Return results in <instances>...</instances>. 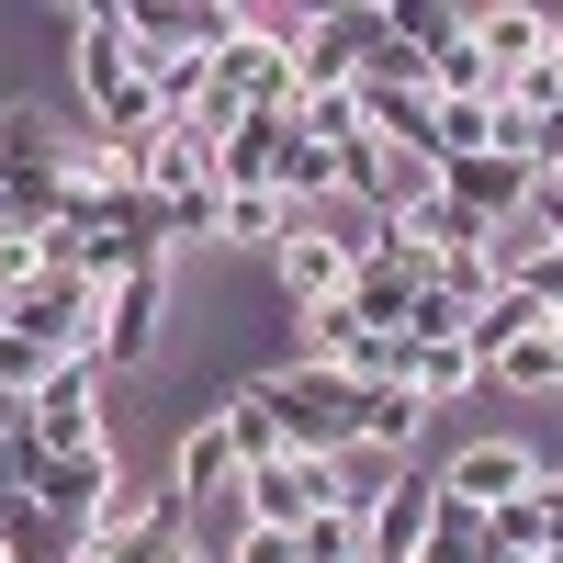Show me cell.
<instances>
[{
    "mask_svg": "<svg viewBox=\"0 0 563 563\" xmlns=\"http://www.w3.org/2000/svg\"><path fill=\"white\" fill-rule=\"evenodd\" d=\"M384 12H395V34L417 45V57H462V45H474V12H462V0H384Z\"/></svg>",
    "mask_w": 563,
    "mask_h": 563,
    "instance_id": "obj_16",
    "label": "cell"
},
{
    "mask_svg": "<svg viewBox=\"0 0 563 563\" xmlns=\"http://www.w3.org/2000/svg\"><path fill=\"white\" fill-rule=\"evenodd\" d=\"M530 192H541V169H519V158H496V147H485V158H451V169H440V203H451L462 225H474V238H496V225L519 214Z\"/></svg>",
    "mask_w": 563,
    "mask_h": 563,
    "instance_id": "obj_7",
    "label": "cell"
},
{
    "mask_svg": "<svg viewBox=\"0 0 563 563\" xmlns=\"http://www.w3.org/2000/svg\"><path fill=\"white\" fill-rule=\"evenodd\" d=\"M485 384H507V395H563V327H541V339H519Z\"/></svg>",
    "mask_w": 563,
    "mask_h": 563,
    "instance_id": "obj_19",
    "label": "cell"
},
{
    "mask_svg": "<svg viewBox=\"0 0 563 563\" xmlns=\"http://www.w3.org/2000/svg\"><path fill=\"white\" fill-rule=\"evenodd\" d=\"M541 474H552V462H541L530 440L485 429V440H462V451L440 462V496H462V507H507V496H541Z\"/></svg>",
    "mask_w": 563,
    "mask_h": 563,
    "instance_id": "obj_4",
    "label": "cell"
},
{
    "mask_svg": "<svg viewBox=\"0 0 563 563\" xmlns=\"http://www.w3.org/2000/svg\"><path fill=\"white\" fill-rule=\"evenodd\" d=\"M395 384H406L417 406H451V395H474V384H485V361H474V339H440V350H417V339H406Z\"/></svg>",
    "mask_w": 563,
    "mask_h": 563,
    "instance_id": "obj_14",
    "label": "cell"
},
{
    "mask_svg": "<svg viewBox=\"0 0 563 563\" xmlns=\"http://www.w3.org/2000/svg\"><path fill=\"white\" fill-rule=\"evenodd\" d=\"M225 563H305V552H294V530H238V552H225Z\"/></svg>",
    "mask_w": 563,
    "mask_h": 563,
    "instance_id": "obj_23",
    "label": "cell"
},
{
    "mask_svg": "<svg viewBox=\"0 0 563 563\" xmlns=\"http://www.w3.org/2000/svg\"><path fill=\"white\" fill-rule=\"evenodd\" d=\"M361 541H372V530L350 519V507H327V519H305V530H294V552H305V563H361Z\"/></svg>",
    "mask_w": 563,
    "mask_h": 563,
    "instance_id": "obj_20",
    "label": "cell"
},
{
    "mask_svg": "<svg viewBox=\"0 0 563 563\" xmlns=\"http://www.w3.org/2000/svg\"><path fill=\"white\" fill-rule=\"evenodd\" d=\"M45 372H57V350H34V339H23V327H0V384H12L23 406L45 395Z\"/></svg>",
    "mask_w": 563,
    "mask_h": 563,
    "instance_id": "obj_21",
    "label": "cell"
},
{
    "mask_svg": "<svg viewBox=\"0 0 563 563\" xmlns=\"http://www.w3.org/2000/svg\"><path fill=\"white\" fill-rule=\"evenodd\" d=\"M474 45L496 57V79H519L530 57H552V12H530V0H485V12H474Z\"/></svg>",
    "mask_w": 563,
    "mask_h": 563,
    "instance_id": "obj_13",
    "label": "cell"
},
{
    "mask_svg": "<svg viewBox=\"0 0 563 563\" xmlns=\"http://www.w3.org/2000/svg\"><path fill=\"white\" fill-rule=\"evenodd\" d=\"M34 451L45 462H79V451H113V417H102V350H79V361H57L45 372V395H34Z\"/></svg>",
    "mask_w": 563,
    "mask_h": 563,
    "instance_id": "obj_3",
    "label": "cell"
},
{
    "mask_svg": "<svg viewBox=\"0 0 563 563\" xmlns=\"http://www.w3.org/2000/svg\"><path fill=\"white\" fill-rule=\"evenodd\" d=\"M429 519H440V474H406L384 507H372V541H361V563H417V552H429Z\"/></svg>",
    "mask_w": 563,
    "mask_h": 563,
    "instance_id": "obj_10",
    "label": "cell"
},
{
    "mask_svg": "<svg viewBox=\"0 0 563 563\" xmlns=\"http://www.w3.org/2000/svg\"><path fill=\"white\" fill-rule=\"evenodd\" d=\"M541 327H552V305L530 294V282H507V294H496V305L474 316V361L496 372V361H507V350H519V339H541Z\"/></svg>",
    "mask_w": 563,
    "mask_h": 563,
    "instance_id": "obj_15",
    "label": "cell"
},
{
    "mask_svg": "<svg viewBox=\"0 0 563 563\" xmlns=\"http://www.w3.org/2000/svg\"><path fill=\"white\" fill-rule=\"evenodd\" d=\"M68 34H79V90H90V113H102V135H147V124H169L158 68H147V45H135V12H124V0H79Z\"/></svg>",
    "mask_w": 563,
    "mask_h": 563,
    "instance_id": "obj_1",
    "label": "cell"
},
{
    "mask_svg": "<svg viewBox=\"0 0 563 563\" xmlns=\"http://www.w3.org/2000/svg\"><path fill=\"white\" fill-rule=\"evenodd\" d=\"M541 203H552V214H563V147H552V169H541Z\"/></svg>",
    "mask_w": 563,
    "mask_h": 563,
    "instance_id": "obj_26",
    "label": "cell"
},
{
    "mask_svg": "<svg viewBox=\"0 0 563 563\" xmlns=\"http://www.w3.org/2000/svg\"><path fill=\"white\" fill-rule=\"evenodd\" d=\"M552 68H563V12H552Z\"/></svg>",
    "mask_w": 563,
    "mask_h": 563,
    "instance_id": "obj_27",
    "label": "cell"
},
{
    "mask_svg": "<svg viewBox=\"0 0 563 563\" xmlns=\"http://www.w3.org/2000/svg\"><path fill=\"white\" fill-rule=\"evenodd\" d=\"M0 238H12V203H0Z\"/></svg>",
    "mask_w": 563,
    "mask_h": 563,
    "instance_id": "obj_28",
    "label": "cell"
},
{
    "mask_svg": "<svg viewBox=\"0 0 563 563\" xmlns=\"http://www.w3.org/2000/svg\"><path fill=\"white\" fill-rule=\"evenodd\" d=\"M113 485H124V462H113V451H79V462H45V485H34V496H45V519H68V541H79L90 519H102V496H113Z\"/></svg>",
    "mask_w": 563,
    "mask_h": 563,
    "instance_id": "obj_12",
    "label": "cell"
},
{
    "mask_svg": "<svg viewBox=\"0 0 563 563\" xmlns=\"http://www.w3.org/2000/svg\"><path fill=\"white\" fill-rule=\"evenodd\" d=\"M238 507H249V530H305V519H327V507H339V474H327V462H305V451H282V462H249Z\"/></svg>",
    "mask_w": 563,
    "mask_h": 563,
    "instance_id": "obj_5",
    "label": "cell"
},
{
    "mask_svg": "<svg viewBox=\"0 0 563 563\" xmlns=\"http://www.w3.org/2000/svg\"><path fill=\"white\" fill-rule=\"evenodd\" d=\"M282 238H294V203H282V192H225V249L282 260Z\"/></svg>",
    "mask_w": 563,
    "mask_h": 563,
    "instance_id": "obj_18",
    "label": "cell"
},
{
    "mask_svg": "<svg viewBox=\"0 0 563 563\" xmlns=\"http://www.w3.org/2000/svg\"><path fill=\"white\" fill-rule=\"evenodd\" d=\"M23 417H34V406H23L12 384H0V440H23Z\"/></svg>",
    "mask_w": 563,
    "mask_h": 563,
    "instance_id": "obj_25",
    "label": "cell"
},
{
    "mask_svg": "<svg viewBox=\"0 0 563 563\" xmlns=\"http://www.w3.org/2000/svg\"><path fill=\"white\" fill-rule=\"evenodd\" d=\"M282 147H294V113H249L214 147V180H225V192H282Z\"/></svg>",
    "mask_w": 563,
    "mask_h": 563,
    "instance_id": "obj_11",
    "label": "cell"
},
{
    "mask_svg": "<svg viewBox=\"0 0 563 563\" xmlns=\"http://www.w3.org/2000/svg\"><path fill=\"white\" fill-rule=\"evenodd\" d=\"M350 271H361V260L327 238V225H305V214H294V238H282V260H271V282H282V305H294V316L350 305Z\"/></svg>",
    "mask_w": 563,
    "mask_h": 563,
    "instance_id": "obj_8",
    "label": "cell"
},
{
    "mask_svg": "<svg viewBox=\"0 0 563 563\" xmlns=\"http://www.w3.org/2000/svg\"><path fill=\"white\" fill-rule=\"evenodd\" d=\"M34 485H45V451L23 429V440H0V496H34Z\"/></svg>",
    "mask_w": 563,
    "mask_h": 563,
    "instance_id": "obj_22",
    "label": "cell"
},
{
    "mask_svg": "<svg viewBox=\"0 0 563 563\" xmlns=\"http://www.w3.org/2000/svg\"><path fill=\"white\" fill-rule=\"evenodd\" d=\"M417 429H429V406H417L406 384H361V440H372V451H395V462H406Z\"/></svg>",
    "mask_w": 563,
    "mask_h": 563,
    "instance_id": "obj_17",
    "label": "cell"
},
{
    "mask_svg": "<svg viewBox=\"0 0 563 563\" xmlns=\"http://www.w3.org/2000/svg\"><path fill=\"white\" fill-rule=\"evenodd\" d=\"M541 530H552V552H563V474H541Z\"/></svg>",
    "mask_w": 563,
    "mask_h": 563,
    "instance_id": "obj_24",
    "label": "cell"
},
{
    "mask_svg": "<svg viewBox=\"0 0 563 563\" xmlns=\"http://www.w3.org/2000/svg\"><path fill=\"white\" fill-rule=\"evenodd\" d=\"M158 327H169V260L124 271L113 294H102V372H135V361L158 350Z\"/></svg>",
    "mask_w": 563,
    "mask_h": 563,
    "instance_id": "obj_6",
    "label": "cell"
},
{
    "mask_svg": "<svg viewBox=\"0 0 563 563\" xmlns=\"http://www.w3.org/2000/svg\"><path fill=\"white\" fill-rule=\"evenodd\" d=\"M169 485H180V507L238 496V485H249V451H238V429H225V417H192V429H180V451H169Z\"/></svg>",
    "mask_w": 563,
    "mask_h": 563,
    "instance_id": "obj_9",
    "label": "cell"
},
{
    "mask_svg": "<svg viewBox=\"0 0 563 563\" xmlns=\"http://www.w3.org/2000/svg\"><path fill=\"white\" fill-rule=\"evenodd\" d=\"M260 395H271V417H282V440H294L305 462H339V451L361 440V384H350V372H316V361H282V372H260Z\"/></svg>",
    "mask_w": 563,
    "mask_h": 563,
    "instance_id": "obj_2",
    "label": "cell"
}]
</instances>
